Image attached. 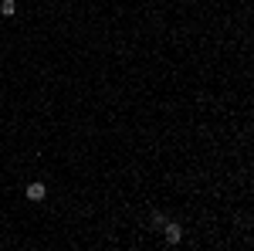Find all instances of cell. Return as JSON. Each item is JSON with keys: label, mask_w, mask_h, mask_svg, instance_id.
<instances>
[{"label": "cell", "mask_w": 254, "mask_h": 251, "mask_svg": "<svg viewBox=\"0 0 254 251\" xmlns=\"http://www.w3.org/2000/svg\"><path fill=\"white\" fill-rule=\"evenodd\" d=\"M0 14H3V17H14V14H17V0H3V3H0Z\"/></svg>", "instance_id": "cell-3"}, {"label": "cell", "mask_w": 254, "mask_h": 251, "mask_svg": "<svg viewBox=\"0 0 254 251\" xmlns=\"http://www.w3.org/2000/svg\"><path fill=\"white\" fill-rule=\"evenodd\" d=\"M163 228H166V241H170V245H176V241L183 238V228H180V224H163Z\"/></svg>", "instance_id": "cell-1"}, {"label": "cell", "mask_w": 254, "mask_h": 251, "mask_svg": "<svg viewBox=\"0 0 254 251\" xmlns=\"http://www.w3.org/2000/svg\"><path fill=\"white\" fill-rule=\"evenodd\" d=\"M153 224H156V228H163V224H166V217H163L159 210H153Z\"/></svg>", "instance_id": "cell-4"}, {"label": "cell", "mask_w": 254, "mask_h": 251, "mask_svg": "<svg viewBox=\"0 0 254 251\" xmlns=\"http://www.w3.org/2000/svg\"><path fill=\"white\" fill-rule=\"evenodd\" d=\"M44 193H48L44 184H31V187H27V200H44Z\"/></svg>", "instance_id": "cell-2"}]
</instances>
